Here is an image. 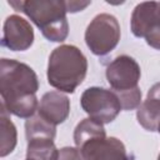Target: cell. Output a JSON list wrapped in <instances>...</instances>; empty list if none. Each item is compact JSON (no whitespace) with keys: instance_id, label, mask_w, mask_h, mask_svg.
Segmentation results:
<instances>
[{"instance_id":"obj_20","label":"cell","mask_w":160,"mask_h":160,"mask_svg":"<svg viewBox=\"0 0 160 160\" xmlns=\"http://www.w3.org/2000/svg\"><path fill=\"white\" fill-rule=\"evenodd\" d=\"M159 132H160V126H159V130H158ZM158 160H160V154H159V156H158Z\"/></svg>"},{"instance_id":"obj_7","label":"cell","mask_w":160,"mask_h":160,"mask_svg":"<svg viewBox=\"0 0 160 160\" xmlns=\"http://www.w3.org/2000/svg\"><path fill=\"white\" fill-rule=\"evenodd\" d=\"M34 41V30L30 22L19 15H10L4 22L2 46L12 51H25Z\"/></svg>"},{"instance_id":"obj_9","label":"cell","mask_w":160,"mask_h":160,"mask_svg":"<svg viewBox=\"0 0 160 160\" xmlns=\"http://www.w3.org/2000/svg\"><path fill=\"white\" fill-rule=\"evenodd\" d=\"M131 32L136 38H145L160 28V1H144L135 6L131 14Z\"/></svg>"},{"instance_id":"obj_15","label":"cell","mask_w":160,"mask_h":160,"mask_svg":"<svg viewBox=\"0 0 160 160\" xmlns=\"http://www.w3.org/2000/svg\"><path fill=\"white\" fill-rule=\"evenodd\" d=\"M105 136H106V132L102 124L90 118L81 120L74 130V142L76 148H80L82 144L95 138H105Z\"/></svg>"},{"instance_id":"obj_4","label":"cell","mask_w":160,"mask_h":160,"mask_svg":"<svg viewBox=\"0 0 160 160\" xmlns=\"http://www.w3.org/2000/svg\"><path fill=\"white\" fill-rule=\"evenodd\" d=\"M120 40V25L110 14L96 15L86 28L85 42L90 51L102 56L114 50Z\"/></svg>"},{"instance_id":"obj_13","label":"cell","mask_w":160,"mask_h":160,"mask_svg":"<svg viewBox=\"0 0 160 160\" xmlns=\"http://www.w3.org/2000/svg\"><path fill=\"white\" fill-rule=\"evenodd\" d=\"M59 150L51 139H32L28 141L26 160H58Z\"/></svg>"},{"instance_id":"obj_18","label":"cell","mask_w":160,"mask_h":160,"mask_svg":"<svg viewBox=\"0 0 160 160\" xmlns=\"http://www.w3.org/2000/svg\"><path fill=\"white\" fill-rule=\"evenodd\" d=\"M146 44L150 45L151 48L160 50V28H156L155 30H152L151 32H149L145 36Z\"/></svg>"},{"instance_id":"obj_10","label":"cell","mask_w":160,"mask_h":160,"mask_svg":"<svg viewBox=\"0 0 160 160\" xmlns=\"http://www.w3.org/2000/svg\"><path fill=\"white\" fill-rule=\"evenodd\" d=\"M69 112L70 100L61 91H49L44 94L38 108V114L54 125L64 122Z\"/></svg>"},{"instance_id":"obj_3","label":"cell","mask_w":160,"mask_h":160,"mask_svg":"<svg viewBox=\"0 0 160 160\" xmlns=\"http://www.w3.org/2000/svg\"><path fill=\"white\" fill-rule=\"evenodd\" d=\"M16 11L24 12L41 30L42 35L55 42H61L69 34L65 1L58 0H28L9 1Z\"/></svg>"},{"instance_id":"obj_8","label":"cell","mask_w":160,"mask_h":160,"mask_svg":"<svg viewBox=\"0 0 160 160\" xmlns=\"http://www.w3.org/2000/svg\"><path fill=\"white\" fill-rule=\"evenodd\" d=\"M78 149L84 160H130L124 144L116 138H95Z\"/></svg>"},{"instance_id":"obj_19","label":"cell","mask_w":160,"mask_h":160,"mask_svg":"<svg viewBox=\"0 0 160 160\" xmlns=\"http://www.w3.org/2000/svg\"><path fill=\"white\" fill-rule=\"evenodd\" d=\"M89 5H90V1H85V2H81V1H65V6H66L68 12L81 11Z\"/></svg>"},{"instance_id":"obj_14","label":"cell","mask_w":160,"mask_h":160,"mask_svg":"<svg viewBox=\"0 0 160 160\" xmlns=\"http://www.w3.org/2000/svg\"><path fill=\"white\" fill-rule=\"evenodd\" d=\"M25 132L26 139H51L54 140L56 135V125L46 121L44 118H41L39 114L32 115L25 122Z\"/></svg>"},{"instance_id":"obj_17","label":"cell","mask_w":160,"mask_h":160,"mask_svg":"<svg viewBox=\"0 0 160 160\" xmlns=\"http://www.w3.org/2000/svg\"><path fill=\"white\" fill-rule=\"evenodd\" d=\"M58 160H84L80 150L78 148L66 146L59 150Z\"/></svg>"},{"instance_id":"obj_2","label":"cell","mask_w":160,"mask_h":160,"mask_svg":"<svg viewBox=\"0 0 160 160\" xmlns=\"http://www.w3.org/2000/svg\"><path fill=\"white\" fill-rule=\"evenodd\" d=\"M88 71L85 55L74 45H60L52 50L48 62V82L64 92H74Z\"/></svg>"},{"instance_id":"obj_12","label":"cell","mask_w":160,"mask_h":160,"mask_svg":"<svg viewBox=\"0 0 160 160\" xmlns=\"http://www.w3.org/2000/svg\"><path fill=\"white\" fill-rule=\"evenodd\" d=\"M8 110L1 104L0 115V156L4 158L14 151L16 146V128L12 124Z\"/></svg>"},{"instance_id":"obj_1","label":"cell","mask_w":160,"mask_h":160,"mask_svg":"<svg viewBox=\"0 0 160 160\" xmlns=\"http://www.w3.org/2000/svg\"><path fill=\"white\" fill-rule=\"evenodd\" d=\"M39 81L35 71L26 64L1 59L0 61V94L2 105L9 114L29 119L38 106L36 91Z\"/></svg>"},{"instance_id":"obj_6","label":"cell","mask_w":160,"mask_h":160,"mask_svg":"<svg viewBox=\"0 0 160 160\" xmlns=\"http://www.w3.org/2000/svg\"><path fill=\"white\" fill-rule=\"evenodd\" d=\"M140 74L139 64L128 55L118 56L106 68L108 82L115 94L139 88Z\"/></svg>"},{"instance_id":"obj_11","label":"cell","mask_w":160,"mask_h":160,"mask_svg":"<svg viewBox=\"0 0 160 160\" xmlns=\"http://www.w3.org/2000/svg\"><path fill=\"white\" fill-rule=\"evenodd\" d=\"M136 118L145 130L158 131L160 126V101L146 98V100L138 108Z\"/></svg>"},{"instance_id":"obj_16","label":"cell","mask_w":160,"mask_h":160,"mask_svg":"<svg viewBox=\"0 0 160 160\" xmlns=\"http://www.w3.org/2000/svg\"><path fill=\"white\" fill-rule=\"evenodd\" d=\"M116 96L121 104L122 110H132L140 106L141 102V91L139 88L129 90V91H122V92H116Z\"/></svg>"},{"instance_id":"obj_5","label":"cell","mask_w":160,"mask_h":160,"mask_svg":"<svg viewBox=\"0 0 160 160\" xmlns=\"http://www.w3.org/2000/svg\"><path fill=\"white\" fill-rule=\"evenodd\" d=\"M80 104L89 118L100 124L111 122L119 115L120 110H122L121 104L112 90L96 86L89 88L82 92Z\"/></svg>"}]
</instances>
